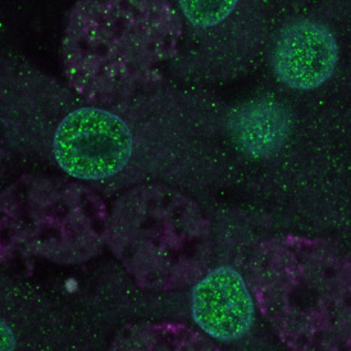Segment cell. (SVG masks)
I'll return each instance as SVG.
<instances>
[{
  "label": "cell",
  "instance_id": "1",
  "mask_svg": "<svg viewBox=\"0 0 351 351\" xmlns=\"http://www.w3.org/2000/svg\"><path fill=\"white\" fill-rule=\"evenodd\" d=\"M0 99L10 147L98 191L180 175L196 156L177 103L156 91L121 107L98 106L10 56L1 63Z\"/></svg>",
  "mask_w": 351,
  "mask_h": 351
},
{
  "label": "cell",
  "instance_id": "2",
  "mask_svg": "<svg viewBox=\"0 0 351 351\" xmlns=\"http://www.w3.org/2000/svg\"><path fill=\"white\" fill-rule=\"evenodd\" d=\"M181 36L176 3H76L62 40L67 85L93 104H130L158 91L160 67L175 60Z\"/></svg>",
  "mask_w": 351,
  "mask_h": 351
},
{
  "label": "cell",
  "instance_id": "3",
  "mask_svg": "<svg viewBox=\"0 0 351 351\" xmlns=\"http://www.w3.org/2000/svg\"><path fill=\"white\" fill-rule=\"evenodd\" d=\"M244 277L256 309L287 348L350 346V262L337 245L274 236L250 254Z\"/></svg>",
  "mask_w": 351,
  "mask_h": 351
},
{
  "label": "cell",
  "instance_id": "4",
  "mask_svg": "<svg viewBox=\"0 0 351 351\" xmlns=\"http://www.w3.org/2000/svg\"><path fill=\"white\" fill-rule=\"evenodd\" d=\"M107 245L144 290L193 287L213 259L210 221L194 199L163 182L127 189L109 210Z\"/></svg>",
  "mask_w": 351,
  "mask_h": 351
},
{
  "label": "cell",
  "instance_id": "5",
  "mask_svg": "<svg viewBox=\"0 0 351 351\" xmlns=\"http://www.w3.org/2000/svg\"><path fill=\"white\" fill-rule=\"evenodd\" d=\"M109 209L91 186L69 177L23 175L1 194V250L77 264L107 245Z\"/></svg>",
  "mask_w": 351,
  "mask_h": 351
},
{
  "label": "cell",
  "instance_id": "6",
  "mask_svg": "<svg viewBox=\"0 0 351 351\" xmlns=\"http://www.w3.org/2000/svg\"><path fill=\"white\" fill-rule=\"evenodd\" d=\"M182 36L176 58L196 73L225 76L250 63L263 47L268 20L254 1H178Z\"/></svg>",
  "mask_w": 351,
  "mask_h": 351
},
{
  "label": "cell",
  "instance_id": "7",
  "mask_svg": "<svg viewBox=\"0 0 351 351\" xmlns=\"http://www.w3.org/2000/svg\"><path fill=\"white\" fill-rule=\"evenodd\" d=\"M339 43L323 22L306 17L289 21L276 34L269 49L276 77L293 90L322 86L336 71Z\"/></svg>",
  "mask_w": 351,
  "mask_h": 351
},
{
  "label": "cell",
  "instance_id": "8",
  "mask_svg": "<svg viewBox=\"0 0 351 351\" xmlns=\"http://www.w3.org/2000/svg\"><path fill=\"white\" fill-rule=\"evenodd\" d=\"M191 289L193 319L212 340L232 343L252 330L256 306L240 271L231 265L209 269Z\"/></svg>",
  "mask_w": 351,
  "mask_h": 351
},
{
  "label": "cell",
  "instance_id": "9",
  "mask_svg": "<svg viewBox=\"0 0 351 351\" xmlns=\"http://www.w3.org/2000/svg\"><path fill=\"white\" fill-rule=\"evenodd\" d=\"M116 350H215L218 346L186 324L158 323L128 326L113 341Z\"/></svg>",
  "mask_w": 351,
  "mask_h": 351
},
{
  "label": "cell",
  "instance_id": "10",
  "mask_svg": "<svg viewBox=\"0 0 351 351\" xmlns=\"http://www.w3.org/2000/svg\"><path fill=\"white\" fill-rule=\"evenodd\" d=\"M282 128V119L278 109L274 106L259 104L241 113V123L236 126V132L243 147L261 153L274 147L277 137H281Z\"/></svg>",
  "mask_w": 351,
  "mask_h": 351
}]
</instances>
